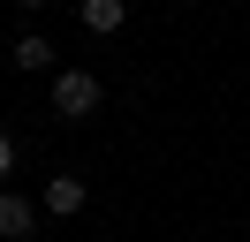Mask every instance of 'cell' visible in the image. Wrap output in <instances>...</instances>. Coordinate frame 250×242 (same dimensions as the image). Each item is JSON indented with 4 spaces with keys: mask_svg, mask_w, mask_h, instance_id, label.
Wrapping results in <instances>:
<instances>
[{
    "mask_svg": "<svg viewBox=\"0 0 250 242\" xmlns=\"http://www.w3.org/2000/svg\"><path fill=\"white\" fill-rule=\"evenodd\" d=\"M46 212L76 220V212H83V174H53V182H46Z\"/></svg>",
    "mask_w": 250,
    "mask_h": 242,
    "instance_id": "cell-3",
    "label": "cell"
},
{
    "mask_svg": "<svg viewBox=\"0 0 250 242\" xmlns=\"http://www.w3.org/2000/svg\"><path fill=\"white\" fill-rule=\"evenodd\" d=\"M122 23H129V0H83V30H99V38H114Z\"/></svg>",
    "mask_w": 250,
    "mask_h": 242,
    "instance_id": "cell-4",
    "label": "cell"
},
{
    "mask_svg": "<svg viewBox=\"0 0 250 242\" xmlns=\"http://www.w3.org/2000/svg\"><path fill=\"white\" fill-rule=\"evenodd\" d=\"M53 114H61V121L99 114V76L91 68H61V76H53Z\"/></svg>",
    "mask_w": 250,
    "mask_h": 242,
    "instance_id": "cell-1",
    "label": "cell"
},
{
    "mask_svg": "<svg viewBox=\"0 0 250 242\" xmlns=\"http://www.w3.org/2000/svg\"><path fill=\"white\" fill-rule=\"evenodd\" d=\"M23 8H46V0H23Z\"/></svg>",
    "mask_w": 250,
    "mask_h": 242,
    "instance_id": "cell-7",
    "label": "cell"
},
{
    "mask_svg": "<svg viewBox=\"0 0 250 242\" xmlns=\"http://www.w3.org/2000/svg\"><path fill=\"white\" fill-rule=\"evenodd\" d=\"M16 68H53V45L46 38H16Z\"/></svg>",
    "mask_w": 250,
    "mask_h": 242,
    "instance_id": "cell-5",
    "label": "cell"
},
{
    "mask_svg": "<svg viewBox=\"0 0 250 242\" xmlns=\"http://www.w3.org/2000/svg\"><path fill=\"white\" fill-rule=\"evenodd\" d=\"M16 174V144H8V136H0V182Z\"/></svg>",
    "mask_w": 250,
    "mask_h": 242,
    "instance_id": "cell-6",
    "label": "cell"
},
{
    "mask_svg": "<svg viewBox=\"0 0 250 242\" xmlns=\"http://www.w3.org/2000/svg\"><path fill=\"white\" fill-rule=\"evenodd\" d=\"M31 227H38V204L16 197V189H0V242H31Z\"/></svg>",
    "mask_w": 250,
    "mask_h": 242,
    "instance_id": "cell-2",
    "label": "cell"
}]
</instances>
